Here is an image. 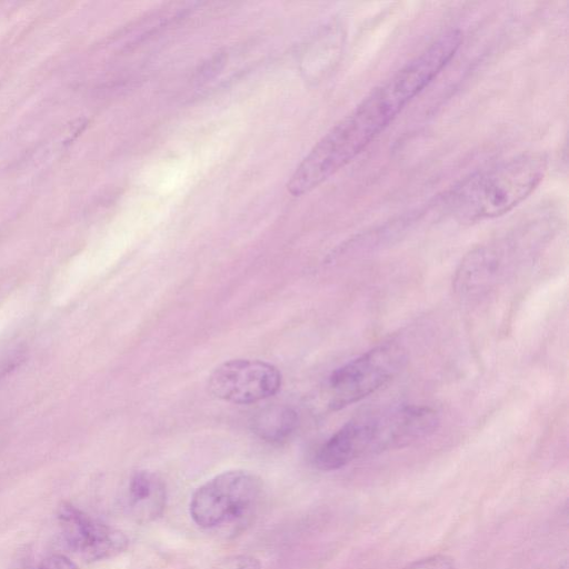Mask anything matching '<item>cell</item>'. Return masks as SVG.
<instances>
[{
	"label": "cell",
	"instance_id": "2",
	"mask_svg": "<svg viewBox=\"0 0 569 569\" xmlns=\"http://www.w3.org/2000/svg\"><path fill=\"white\" fill-rule=\"evenodd\" d=\"M548 160L541 152H527L479 171L458 184L447 197L457 219L475 222L500 217L540 184Z\"/></svg>",
	"mask_w": 569,
	"mask_h": 569
},
{
	"label": "cell",
	"instance_id": "7",
	"mask_svg": "<svg viewBox=\"0 0 569 569\" xmlns=\"http://www.w3.org/2000/svg\"><path fill=\"white\" fill-rule=\"evenodd\" d=\"M57 517L68 547L87 561L113 557L128 546V539L120 530L96 520L71 503H62Z\"/></svg>",
	"mask_w": 569,
	"mask_h": 569
},
{
	"label": "cell",
	"instance_id": "11",
	"mask_svg": "<svg viewBox=\"0 0 569 569\" xmlns=\"http://www.w3.org/2000/svg\"><path fill=\"white\" fill-rule=\"evenodd\" d=\"M212 569H261V565L252 556L237 555L219 561Z\"/></svg>",
	"mask_w": 569,
	"mask_h": 569
},
{
	"label": "cell",
	"instance_id": "10",
	"mask_svg": "<svg viewBox=\"0 0 569 569\" xmlns=\"http://www.w3.org/2000/svg\"><path fill=\"white\" fill-rule=\"evenodd\" d=\"M403 569H456V563L451 557L439 553L416 560Z\"/></svg>",
	"mask_w": 569,
	"mask_h": 569
},
{
	"label": "cell",
	"instance_id": "6",
	"mask_svg": "<svg viewBox=\"0 0 569 569\" xmlns=\"http://www.w3.org/2000/svg\"><path fill=\"white\" fill-rule=\"evenodd\" d=\"M280 386V371L261 360L232 359L219 365L209 377V389L213 396L239 405L267 399Z\"/></svg>",
	"mask_w": 569,
	"mask_h": 569
},
{
	"label": "cell",
	"instance_id": "4",
	"mask_svg": "<svg viewBox=\"0 0 569 569\" xmlns=\"http://www.w3.org/2000/svg\"><path fill=\"white\" fill-rule=\"evenodd\" d=\"M405 361L403 349L387 342L337 368L327 382L328 407L339 410L362 400L389 382Z\"/></svg>",
	"mask_w": 569,
	"mask_h": 569
},
{
	"label": "cell",
	"instance_id": "1",
	"mask_svg": "<svg viewBox=\"0 0 569 569\" xmlns=\"http://www.w3.org/2000/svg\"><path fill=\"white\" fill-rule=\"evenodd\" d=\"M461 42L460 30L443 32L375 88L313 146L290 177L288 191L308 193L356 158L449 64Z\"/></svg>",
	"mask_w": 569,
	"mask_h": 569
},
{
	"label": "cell",
	"instance_id": "9",
	"mask_svg": "<svg viewBox=\"0 0 569 569\" xmlns=\"http://www.w3.org/2000/svg\"><path fill=\"white\" fill-rule=\"evenodd\" d=\"M297 425L296 411L284 406H273L256 415L252 430L264 441L281 442L295 432Z\"/></svg>",
	"mask_w": 569,
	"mask_h": 569
},
{
	"label": "cell",
	"instance_id": "12",
	"mask_svg": "<svg viewBox=\"0 0 569 569\" xmlns=\"http://www.w3.org/2000/svg\"><path fill=\"white\" fill-rule=\"evenodd\" d=\"M39 569H78V567L67 556L61 553H53L42 560Z\"/></svg>",
	"mask_w": 569,
	"mask_h": 569
},
{
	"label": "cell",
	"instance_id": "3",
	"mask_svg": "<svg viewBox=\"0 0 569 569\" xmlns=\"http://www.w3.org/2000/svg\"><path fill=\"white\" fill-rule=\"evenodd\" d=\"M262 485L247 470L223 471L192 495L190 517L204 529H216L239 523L247 519L257 506Z\"/></svg>",
	"mask_w": 569,
	"mask_h": 569
},
{
	"label": "cell",
	"instance_id": "8",
	"mask_svg": "<svg viewBox=\"0 0 569 569\" xmlns=\"http://www.w3.org/2000/svg\"><path fill=\"white\" fill-rule=\"evenodd\" d=\"M128 502L140 521L156 520L166 508L167 491L163 481L147 470L136 472L129 481Z\"/></svg>",
	"mask_w": 569,
	"mask_h": 569
},
{
	"label": "cell",
	"instance_id": "5",
	"mask_svg": "<svg viewBox=\"0 0 569 569\" xmlns=\"http://www.w3.org/2000/svg\"><path fill=\"white\" fill-rule=\"evenodd\" d=\"M529 233H517L481 244L465 256L453 287L462 297H475L503 280L530 254Z\"/></svg>",
	"mask_w": 569,
	"mask_h": 569
}]
</instances>
